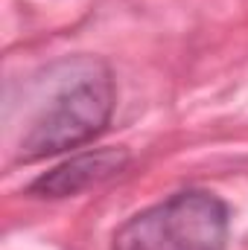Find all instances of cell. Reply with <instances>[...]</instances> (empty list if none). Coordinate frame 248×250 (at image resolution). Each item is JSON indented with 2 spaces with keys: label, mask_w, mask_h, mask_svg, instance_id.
Returning <instances> with one entry per match:
<instances>
[{
  "label": "cell",
  "mask_w": 248,
  "mask_h": 250,
  "mask_svg": "<svg viewBox=\"0 0 248 250\" xmlns=\"http://www.w3.org/2000/svg\"><path fill=\"white\" fill-rule=\"evenodd\" d=\"M56 70L59 76L50 79V96L35 111L29 128L21 137V163L82 148L111 123L117 93L111 70L105 64L97 59H73L62 62Z\"/></svg>",
  "instance_id": "1"
},
{
  "label": "cell",
  "mask_w": 248,
  "mask_h": 250,
  "mask_svg": "<svg viewBox=\"0 0 248 250\" xmlns=\"http://www.w3.org/2000/svg\"><path fill=\"white\" fill-rule=\"evenodd\" d=\"M228 207L207 189H184L131 215L111 250H225Z\"/></svg>",
  "instance_id": "2"
},
{
  "label": "cell",
  "mask_w": 248,
  "mask_h": 250,
  "mask_svg": "<svg viewBox=\"0 0 248 250\" xmlns=\"http://www.w3.org/2000/svg\"><path fill=\"white\" fill-rule=\"evenodd\" d=\"M125 166H128L125 148H91V151L67 157L56 169L35 178L29 184V195H35V198H70V195H79L85 189L120 175Z\"/></svg>",
  "instance_id": "3"
}]
</instances>
